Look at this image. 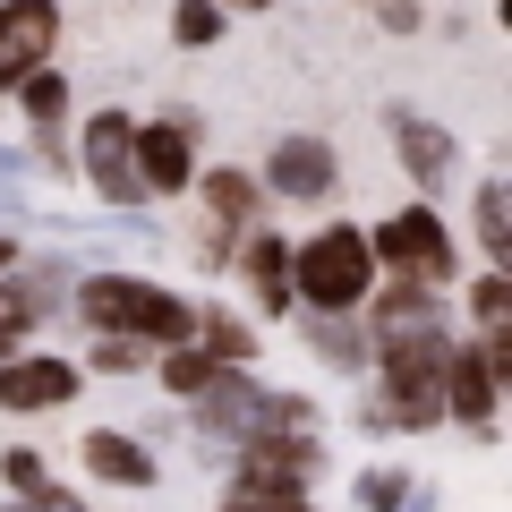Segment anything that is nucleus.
I'll return each mask as SVG.
<instances>
[{"instance_id":"nucleus-1","label":"nucleus","mask_w":512,"mask_h":512,"mask_svg":"<svg viewBox=\"0 0 512 512\" xmlns=\"http://www.w3.org/2000/svg\"><path fill=\"white\" fill-rule=\"evenodd\" d=\"M376 282V248H367L359 222H333V231H308L291 248V299H308L316 316H342L367 299Z\"/></svg>"},{"instance_id":"nucleus-2","label":"nucleus","mask_w":512,"mask_h":512,"mask_svg":"<svg viewBox=\"0 0 512 512\" xmlns=\"http://www.w3.org/2000/svg\"><path fill=\"white\" fill-rule=\"evenodd\" d=\"M376 359H384V393H393V410L384 419H402V427H427L444 419V325H410V333H376Z\"/></svg>"},{"instance_id":"nucleus-3","label":"nucleus","mask_w":512,"mask_h":512,"mask_svg":"<svg viewBox=\"0 0 512 512\" xmlns=\"http://www.w3.org/2000/svg\"><path fill=\"white\" fill-rule=\"evenodd\" d=\"M77 299H86L94 333H137V342H180L188 333V299L154 291V282H137V274H94Z\"/></svg>"},{"instance_id":"nucleus-4","label":"nucleus","mask_w":512,"mask_h":512,"mask_svg":"<svg viewBox=\"0 0 512 512\" xmlns=\"http://www.w3.org/2000/svg\"><path fill=\"white\" fill-rule=\"evenodd\" d=\"M367 248H376V265H402V274H419V282H444V274H453V239H444V222L427 214V205L393 214Z\"/></svg>"},{"instance_id":"nucleus-5","label":"nucleus","mask_w":512,"mask_h":512,"mask_svg":"<svg viewBox=\"0 0 512 512\" xmlns=\"http://www.w3.org/2000/svg\"><path fill=\"white\" fill-rule=\"evenodd\" d=\"M52 35H60L52 0H9V9H0V86H18L26 69H43Z\"/></svg>"},{"instance_id":"nucleus-6","label":"nucleus","mask_w":512,"mask_h":512,"mask_svg":"<svg viewBox=\"0 0 512 512\" xmlns=\"http://www.w3.org/2000/svg\"><path fill=\"white\" fill-rule=\"evenodd\" d=\"M86 171H94V188H103L111 205H137V197H146L137 163H128V120H120V111H103V120L86 128Z\"/></svg>"},{"instance_id":"nucleus-7","label":"nucleus","mask_w":512,"mask_h":512,"mask_svg":"<svg viewBox=\"0 0 512 512\" xmlns=\"http://www.w3.org/2000/svg\"><path fill=\"white\" fill-rule=\"evenodd\" d=\"M128 163H137V180H146V197H171V188L197 180L188 128H128Z\"/></svg>"},{"instance_id":"nucleus-8","label":"nucleus","mask_w":512,"mask_h":512,"mask_svg":"<svg viewBox=\"0 0 512 512\" xmlns=\"http://www.w3.org/2000/svg\"><path fill=\"white\" fill-rule=\"evenodd\" d=\"M77 393L69 359H9L0 367V410H60Z\"/></svg>"},{"instance_id":"nucleus-9","label":"nucleus","mask_w":512,"mask_h":512,"mask_svg":"<svg viewBox=\"0 0 512 512\" xmlns=\"http://www.w3.org/2000/svg\"><path fill=\"white\" fill-rule=\"evenodd\" d=\"M444 410L461 427H487L495 419V367L487 350H444Z\"/></svg>"},{"instance_id":"nucleus-10","label":"nucleus","mask_w":512,"mask_h":512,"mask_svg":"<svg viewBox=\"0 0 512 512\" xmlns=\"http://www.w3.org/2000/svg\"><path fill=\"white\" fill-rule=\"evenodd\" d=\"M265 180H274L282 197H325V188H333V146H325V137H282Z\"/></svg>"},{"instance_id":"nucleus-11","label":"nucleus","mask_w":512,"mask_h":512,"mask_svg":"<svg viewBox=\"0 0 512 512\" xmlns=\"http://www.w3.org/2000/svg\"><path fill=\"white\" fill-rule=\"evenodd\" d=\"M393 146H402V163H410V180H419V188H444V180H453V163H461V146L444 137V128H427V120H402V128H393Z\"/></svg>"},{"instance_id":"nucleus-12","label":"nucleus","mask_w":512,"mask_h":512,"mask_svg":"<svg viewBox=\"0 0 512 512\" xmlns=\"http://www.w3.org/2000/svg\"><path fill=\"white\" fill-rule=\"evenodd\" d=\"M86 470L111 478V487H154V453H146V444H128L120 427H94V436H86Z\"/></svg>"},{"instance_id":"nucleus-13","label":"nucleus","mask_w":512,"mask_h":512,"mask_svg":"<svg viewBox=\"0 0 512 512\" xmlns=\"http://www.w3.org/2000/svg\"><path fill=\"white\" fill-rule=\"evenodd\" d=\"M410 325H436V299H427L419 274H402L393 291L376 299V333H410Z\"/></svg>"},{"instance_id":"nucleus-14","label":"nucleus","mask_w":512,"mask_h":512,"mask_svg":"<svg viewBox=\"0 0 512 512\" xmlns=\"http://www.w3.org/2000/svg\"><path fill=\"white\" fill-rule=\"evenodd\" d=\"M248 274H256V291H265V308H291V248H282L274 231L248 239Z\"/></svg>"},{"instance_id":"nucleus-15","label":"nucleus","mask_w":512,"mask_h":512,"mask_svg":"<svg viewBox=\"0 0 512 512\" xmlns=\"http://www.w3.org/2000/svg\"><path fill=\"white\" fill-rule=\"evenodd\" d=\"M205 205H214L222 222H248L256 214V180H239V171H205Z\"/></svg>"},{"instance_id":"nucleus-16","label":"nucleus","mask_w":512,"mask_h":512,"mask_svg":"<svg viewBox=\"0 0 512 512\" xmlns=\"http://www.w3.org/2000/svg\"><path fill=\"white\" fill-rule=\"evenodd\" d=\"M18 103H26V111H35V120H43V128H52V120H60V111H69V86H60V77H52V69H26V77H18Z\"/></svg>"},{"instance_id":"nucleus-17","label":"nucleus","mask_w":512,"mask_h":512,"mask_svg":"<svg viewBox=\"0 0 512 512\" xmlns=\"http://www.w3.org/2000/svg\"><path fill=\"white\" fill-rule=\"evenodd\" d=\"M171 35L180 43H214L222 35V0H180V9H171Z\"/></svg>"},{"instance_id":"nucleus-18","label":"nucleus","mask_w":512,"mask_h":512,"mask_svg":"<svg viewBox=\"0 0 512 512\" xmlns=\"http://www.w3.org/2000/svg\"><path fill=\"white\" fill-rule=\"evenodd\" d=\"M214 367H222L214 350H180V342H171V359H163V384H171V393H197V384L214 376Z\"/></svg>"},{"instance_id":"nucleus-19","label":"nucleus","mask_w":512,"mask_h":512,"mask_svg":"<svg viewBox=\"0 0 512 512\" xmlns=\"http://www.w3.org/2000/svg\"><path fill=\"white\" fill-rule=\"evenodd\" d=\"M205 333H214V359L222 367H248L256 359V333L239 325V316H205Z\"/></svg>"},{"instance_id":"nucleus-20","label":"nucleus","mask_w":512,"mask_h":512,"mask_svg":"<svg viewBox=\"0 0 512 512\" xmlns=\"http://www.w3.org/2000/svg\"><path fill=\"white\" fill-rule=\"evenodd\" d=\"M35 308H43V299H35V282H0V350L18 342V325H26Z\"/></svg>"},{"instance_id":"nucleus-21","label":"nucleus","mask_w":512,"mask_h":512,"mask_svg":"<svg viewBox=\"0 0 512 512\" xmlns=\"http://www.w3.org/2000/svg\"><path fill=\"white\" fill-rule=\"evenodd\" d=\"M504 188H478V239H487V256H504L512 248V231H504Z\"/></svg>"},{"instance_id":"nucleus-22","label":"nucleus","mask_w":512,"mask_h":512,"mask_svg":"<svg viewBox=\"0 0 512 512\" xmlns=\"http://www.w3.org/2000/svg\"><path fill=\"white\" fill-rule=\"evenodd\" d=\"M402 495H410V478H402V470H367V478H359V504H367V512H393Z\"/></svg>"},{"instance_id":"nucleus-23","label":"nucleus","mask_w":512,"mask_h":512,"mask_svg":"<svg viewBox=\"0 0 512 512\" xmlns=\"http://www.w3.org/2000/svg\"><path fill=\"white\" fill-rule=\"evenodd\" d=\"M94 367L103 376H128L137 367V333H94Z\"/></svg>"},{"instance_id":"nucleus-24","label":"nucleus","mask_w":512,"mask_h":512,"mask_svg":"<svg viewBox=\"0 0 512 512\" xmlns=\"http://www.w3.org/2000/svg\"><path fill=\"white\" fill-rule=\"evenodd\" d=\"M470 308H478V325H504V308H512V282H504V274H487V282L470 291Z\"/></svg>"},{"instance_id":"nucleus-25","label":"nucleus","mask_w":512,"mask_h":512,"mask_svg":"<svg viewBox=\"0 0 512 512\" xmlns=\"http://www.w3.org/2000/svg\"><path fill=\"white\" fill-rule=\"evenodd\" d=\"M0 478H9L18 495H35V487H43V453H26V444H18V453L0 461Z\"/></svg>"},{"instance_id":"nucleus-26","label":"nucleus","mask_w":512,"mask_h":512,"mask_svg":"<svg viewBox=\"0 0 512 512\" xmlns=\"http://www.w3.org/2000/svg\"><path fill=\"white\" fill-rule=\"evenodd\" d=\"M222 512H308V495H248V487H239Z\"/></svg>"},{"instance_id":"nucleus-27","label":"nucleus","mask_w":512,"mask_h":512,"mask_svg":"<svg viewBox=\"0 0 512 512\" xmlns=\"http://www.w3.org/2000/svg\"><path fill=\"white\" fill-rule=\"evenodd\" d=\"M26 512H86V504H77V495H60L52 478H43V487H35V504H26Z\"/></svg>"},{"instance_id":"nucleus-28","label":"nucleus","mask_w":512,"mask_h":512,"mask_svg":"<svg viewBox=\"0 0 512 512\" xmlns=\"http://www.w3.org/2000/svg\"><path fill=\"white\" fill-rule=\"evenodd\" d=\"M239 9H265V0H239Z\"/></svg>"}]
</instances>
